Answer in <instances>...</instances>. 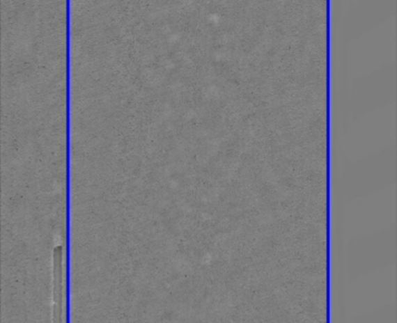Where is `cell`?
<instances>
[{"mask_svg": "<svg viewBox=\"0 0 397 323\" xmlns=\"http://www.w3.org/2000/svg\"><path fill=\"white\" fill-rule=\"evenodd\" d=\"M54 316L62 315L63 306V265L62 249L58 246L54 255Z\"/></svg>", "mask_w": 397, "mask_h": 323, "instance_id": "1", "label": "cell"}]
</instances>
